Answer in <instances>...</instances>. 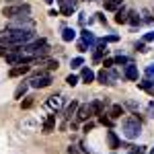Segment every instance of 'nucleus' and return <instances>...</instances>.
<instances>
[{
  "instance_id": "obj_3",
  "label": "nucleus",
  "mask_w": 154,
  "mask_h": 154,
  "mask_svg": "<svg viewBox=\"0 0 154 154\" xmlns=\"http://www.w3.org/2000/svg\"><path fill=\"white\" fill-rule=\"evenodd\" d=\"M117 78H119V74L113 68H103V70L97 72V82L103 84V86H113L117 82Z\"/></svg>"
},
{
  "instance_id": "obj_10",
  "label": "nucleus",
  "mask_w": 154,
  "mask_h": 154,
  "mask_svg": "<svg viewBox=\"0 0 154 154\" xmlns=\"http://www.w3.org/2000/svg\"><path fill=\"white\" fill-rule=\"evenodd\" d=\"M58 2H60V12L64 17H70L78 6V0H58Z\"/></svg>"
},
{
  "instance_id": "obj_25",
  "label": "nucleus",
  "mask_w": 154,
  "mask_h": 154,
  "mask_svg": "<svg viewBox=\"0 0 154 154\" xmlns=\"http://www.w3.org/2000/svg\"><path fill=\"white\" fill-rule=\"evenodd\" d=\"M29 86H31L29 82H21L19 86H17V91H14V99H21V97H25V93L29 91Z\"/></svg>"
},
{
  "instance_id": "obj_11",
  "label": "nucleus",
  "mask_w": 154,
  "mask_h": 154,
  "mask_svg": "<svg viewBox=\"0 0 154 154\" xmlns=\"http://www.w3.org/2000/svg\"><path fill=\"white\" fill-rule=\"evenodd\" d=\"M80 39L88 45V49H95L97 43H99V39L95 37V33H91L88 29H82V31H80Z\"/></svg>"
},
{
  "instance_id": "obj_15",
  "label": "nucleus",
  "mask_w": 154,
  "mask_h": 154,
  "mask_svg": "<svg viewBox=\"0 0 154 154\" xmlns=\"http://www.w3.org/2000/svg\"><path fill=\"white\" fill-rule=\"evenodd\" d=\"M107 144H109V148H113V150H117L119 146H121V140L117 138V134L109 128V131H107Z\"/></svg>"
},
{
  "instance_id": "obj_16",
  "label": "nucleus",
  "mask_w": 154,
  "mask_h": 154,
  "mask_svg": "<svg viewBox=\"0 0 154 154\" xmlns=\"http://www.w3.org/2000/svg\"><path fill=\"white\" fill-rule=\"evenodd\" d=\"M29 70H31V68H29V64H19V66L11 68L8 76H11V78H17V76H23V74H27Z\"/></svg>"
},
{
  "instance_id": "obj_13",
  "label": "nucleus",
  "mask_w": 154,
  "mask_h": 154,
  "mask_svg": "<svg viewBox=\"0 0 154 154\" xmlns=\"http://www.w3.org/2000/svg\"><path fill=\"white\" fill-rule=\"evenodd\" d=\"M80 80H82L84 84H91V82L97 80V74L91 70V66H82V70H80Z\"/></svg>"
},
{
  "instance_id": "obj_48",
  "label": "nucleus",
  "mask_w": 154,
  "mask_h": 154,
  "mask_svg": "<svg viewBox=\"0 0 154 154\" xmlns=\"http://www.w3.org/2000/svg\"><path fill=\"white\" fill-rule=\"evenodd\" d=\"M45 2H48V4H51V2H54V0H45Z\"/></svg>"
},
{
  "instance_id": "obj_37",
  "label": "nucleus",
  "mask_w": 154,
  "mask_h": 154,
  "mask_svg": "<svg viewBox=\"0 0 154 154\" xmlns=\"http://www.w3.org/2000/svg\"><path fill=\"white\" fill-rule=\"evenodd\" d=\"M76 48H78V51H80V54H84V51H88V45H86V43H84L82 39H80V41H78V45H76Z\"/></svg>"
},
{
  "instance_id": "obj_30",
  "label": "nucleus",
  "mask_w": 154,
  "mask_h": 154,
  "mask_svg": "<svg viewBox=\"0 0 154 154\" xmlns=\"http://www.w3.org/2000/svg\"><path fill=\"white\" fill-rule=\"evenodd\" d=\"M66 82L70 84V86H76V84L80 82V76H76V74H70V76H66Z\"/></svg>"
},
{
  "instance_id": "obj_6",
  "label": "nucleus",
  "mask_w": 154,
  "mask_h": 154,
  "mask_svg": "<svg viewBox=\"0 0 154 154\" xmlns=\"http://www.w3.org/2000/svg\"><path fill=\"white\" fill-rule=\"evenodd\" d=\"M43 45H48V39L39 37V39H33V43H25V45H21V51H23V54H31V56H37V51L43 48Z\"/></svg>"
},
{
  "instance_id": "obj_40",
  "label": "nucleus",
  "mask_w": 154,
  "mask_h": 154,
  "mask_svg": "<svg viewBox=\"0 0 154 154\" xmlns=\"http://www.w3.org/2000/svg\"><path fill=\"white\" fill-rule=\"evenodd\" d=\"M95 17H97V19H99V23H103V25H107V19H105V12H97Z\"/></svg>"
},
{
  "instance_id": "obj_34",
  "label": "nucleus",
  "mask_w": 154,
  "mask_h": 154,
  "mask_svg": "<svg viewBox=\"0 0 154 154\" xmlns=\"http://www.w3.org/2000/svg\"><path fill=\"white\" fill-rule=\"evenodd\" d=\"M115 66V58H105L103 60V68H113Z\"/></svg>"
},
{
  "instance_id": "obj_45",
  "label": "nucleus",
  "mask_w": 154,
  "mask_h": 154,
  "mask_svg": "<svg viewBox=\"0 0 154 154\" xmlns=\"http://www.w3.org/2000/svg\"><path fill=\"white\" fill-rule=\"evenodd\" d=\"M144 17H146V19H144V21H146V23H154V17H150V14H148V12H144Z\"/></svg>"
},
{
  "instance_id": "obj_47",
  "label": "nucleus",
  "mask_w": 154,
  "mask_h": 154,
  "mask_svg": "<svg viewBox=\"0 0 154 154\" xmlns=\"http://www.w3.org/2000/svg\"><path fill=\"white\" fill-rule=\"evenodd\" d=\"M150 117H154V103H150Z\"/></svg>"
},
{
  "instance_id": "obj_26",
  "label": "nucleus",
  "mask_w": 154,
  "mask_h": 154,
  "mask_svg": "<svg viewBox=\"0 0 154 154\" xmlns=\"http://www.w3.org/2000/svg\"><path fill=\"white\" fill-rule=\"evenodd\" d=\"M48 105L51 107V109H60V107H62V97H60V95H54V97H49Z\"/></svg>"
},
{
  "instance_id": "obj_20",
  "label": "nucleus",
  "mask_w": 154,
  "mask_h": 154,
  "mask_svg": "<svg viewBox=\"0 0 154 154\" xmlns=\"http://www.w3.org/2000/svg\"><path fill=\"white\" fill-rule=\"evenodd\" d=\"M128 25H130L131 29H136V27H140V25H142V19L138 17V12H136V11L128 12Z\"/></svg>"
},
{
  "instance_id": "obj_7",
  "label": "nucleus",
  "mask_w": 154,
  "mask_h": 154,
  "mask_svg": "<svg viewBox=\"0 0 154 154\" xmlns=\"http://www.w3.org/2000/svg\"><path fill=\"white\" fill-rule=\"evenodd\" d=\"M51 82H54V78H51L49 74H43V76H33V78L29 80L31 88H48V86H51Z\"/></svg>"
},
{
  "instance_id": "obj_5",
  "label": "nucleus",
  "mask_w": 154,
  "mask_h": 154,
  "mask_svg": "<svg viewBox=\"0 0 154 154\" xmlns=\"http://www.w3.org/2000/svg\"><path fill=\"white\" fill-rule=\"evenodd\" d=\"M6 64L8 66H19V64H31V62H35V56H23V51H11V54H6Z\"/></svg>"
},
{
  "instance_id": "obj_33",
  "label": "nucleus",
  "mask_w": 154,
  "mask_h": 154,
  "mask_svg": "<svg viewBox=\"0 0 154 154\" xmlns=\"http://www.w3.org/2000/svg\"><path fill=\"white\" fill-rule=\"evenodd\" d=\"M101 41H105V43H115V41H119V35H105Z\"/></svg>"
},
{
  "instance_id": "obj_44",
  "label": "nucleus",
  "mask_w": 154,
  "mask_h": 154,
  "mask_svg": "<svg viewBox=\"0 0 154 154\" xmlns=\"http://www.w3.org/2000/svg\"><path fill=\"white\" fill-rule=\"evenodd\" d=\"M93 128H95V123H86V125L82 128V131H86V134H88V131L93 130Z\"/></svg>"
},
{
  "instance_id": "obj_14",
  "label": "nucleus",
  "mask_w": 154,
  "mask_h": 154,
  "mask_svg": "<svg viewBox=\"0 0 154 154\" xmlns=\"http://www.w3.org/2000/svg\"><path fill=\"white\" fill-rule=\"evenodd\" d=\"M138 84V88H142V91H146L150 97H154V78H144V80H140V82H136Z\"/></svg>"
},
{
  "instance_id": "obj_50",
  "label": "nucleus",
  "mask_w": 154,
  "mask_h": 154,
  "mask_svg": "<svg viewBox=\"0 0 154 154\" xmlns=\"http://www.w3.org/2000/svg\"><path fill=\"white\" fill-rule=\"evenodd\" d=\"M130 154H131V152H130Z\"/></svg>"
},
{
  "instance_id": "obj_19",
  "label": "nucleus",
  "mask_w": 154,
  "mask_h": 154,
  "mask_svg": "<svg viewBox=\"0 0 154 154\" xmlns=\"http://www.w3.org/2000/svg\"><path fill=\"white\" fill-rule=\"evenodd\" d=\"M121 115H125V107L123 105H111V109H109V117L111 119H119Z\"/></svg>"
},
{
  "instance_id": "obj_22",
  "label": "nucleus",
  "mask_w": 154,
  "mask_h": 154,
  "mask_svg": "<svg viewBox=\"0 0 154 154\" xmlns=\"http://www.w3.org/2000/svg\"><path fill=\"white\" fill-rule=\"evenodd\" d=\"M78 107H80V103H78V101H72L70 105L66 107V111H64V117H66V119H72V115H76V109H78Z\"/></svg>"
},
{
  "instance_id": "obj_27",
  "label": "nucleus",
  "mask_w": 154,
  "mask_h": 154,
  "mask_svg": "<svg viewBox=\"0 0 154 154\" xmlns=\"http://www.w3.org/2000/svg\"><path fill=\"white\" fill-rule=\"evenodd\" d=\"M84 66V58L82 56H76V58H72L70 60V68L72 70H76V68H82Z\"/></svg>"
},
{
  "instance_id": "obj_21",
  "label": "nucleus",
  "mask_w": 154,
  "mask_h": 154,
  "mask_svg": "<svg viewBox=\"0 0 154 154\" xmlns=\"http://www.w3.org/2000/svg\"><path fill=\"white\" fill-rule=\"evenodd\" d=\"M62 39H64L66 43L74 41V39H76V31H74V29H70V27H64V29H62Z\"/></svg>"
},
{
  "instance_id": "obj_23",
  "label": "nucleus",
  "mask_w": 154,
  "mask_h": 154,
  "mask_svg": "<svg viewBox=\"0 0 154 154\" xmlns=\"http://www.w3.org/2000/svg\"><path fill=\"white\" fill-rule=\"evenodd\" d=\"M105 2V11H109V12H115L123 4V0H103Z\"/></svg>"
},
{
  "instance_id": "obj_31",
  "label": "nucleus",
  "mask_w": 154,
  "mask_h": 154,
  "mask_svg": "<svg viewBox=\"0 0 154 154\" xmlns=\"http://www.w3.org/2000/svg\"><path fill=\"white\" fill-rule=\"evenodd\" d=\"M41 60H43V62L48 64V68H49V70H58V66H60V62H58V60H45V58H41Z\"/></svg>"
},
{
  "instance_id": "obj_36",
  "label": "nucleus",
  "mask_w": 154,
  "mask_h": 154,
  "mask_svg": "<svg viewBox=\"0 0 154 154\" xmlns=\"http://www.w3.org/2000/svg\"><path fill=\"white\" fill-rule=\"evenodd\" d=\"M146 146H131V154H144Z\"/></svg>"
},
{
  "instance_id": "obj_35",
  "label": "nucleus",
  "mask_w": 154,
  "mask_h": 154,
  "mask_svg": "<svg viewBox=\"0 0 154 154\" xmlns=\"http://www.w3.org/2000/svg\"><path fill=\"white\" fill-rule=\"evenodd\" d=\"M134 48H136V51H146V41H136V45H134Z\"/></svg>"
},
{
  "instance_id": "obj_2",
  "label": "nucleus",
  "mask_w": 154,
  "mask_h": 154,
  "mask_svg": "<svg viewBox=\"0 0 154 154\" xmlns=\"http://www.w3.org/2000/svg\"><path fill=\"white\" fill-rule=\"evenodd\" d=\"M29 12H31V6H29L27 2H21V4H6V6L2 8V17L14 19V17H25V14H29Z\"/></svg>"
},
{
  "instance_id": "obj_38",
  "label": "nucleus",
  "mask_w": 154,
  "mask_h": 154,
  "mask_svg": "<svg viewBox=\"0 0 154 154\" xmlns=\"http://www.w3.org/2000/svg\"><path fill=\"white\" fill-rule=\"evenodd\" d=\"M125 107H128V109H131V111H138V107H140V105H136L134 101H125Z\"/></svg>"
},
{
  "instance_id": "obj_28",
  "label": "nucleus",
  "mask_w": 154,
  "mask_h": 154,
  "mask_svg": "<svg viewBox=\"0 0 154 154\" xmlns=\"http://www.w3.org/2000/svg\"><path fill=\"white\" fill-rule=\"evenodd\" d=\"M99 123H101V125H107V128H113V119L109 117V113H103V115H99Z\"/></svg>"
},
{
  "instance_id": "obj_41",
  "label": "nucleus",
  "mask_w": 154,
  "mask_h": 154,
  "mask_svg": "<svg viewBox=\"0 0 154 154\" xmlns=\"http://www.w3.org/2000/svg\"><path fill=\"white\" fill-rule=\"evenodd\" d=\"M68 154H86V152H80L78 146H70V148H68Z\"/></svg>"
},
{
  "instance_id": "obj_8",
  "label": "nucleus",
  "mask_w": 154,
  "mask_h": 154,
  "mask_svg": "<svg viewBox=\"0 0 154 154\" xmlns=\"http://www.w3.org/2000/svg\"><path fill=\"white\" fill-rule=\"evenodd\" d=\"M105 105H107V101L105 99H95V101H91L88 103V113H91V117L93 115H103L105 113Z\"/></svg>"
},
{
  "instance_id": "obj_43",
  "label": "nucleus",
  "mask_w": 154,
  "mask_h": 154,
  "mask_svg": "<svg viewBox=\"0 0 154 154\" xmlns=\"http://www.w3.org/2000/svg\"><path fill=\"white\" fill-rule=\"evenodd\" d=\"M6 54H11V49H8V48H4V45L0 43V56H2V58H6Z\"/></svg>"
},
{
  "instance_id": "obj_32",
  "label": "nucleus",
  "mask_w": 154,
  "mask_h": 154,
  "mask_svg": "<svg viewBox=\"0 0 154 154\" xmlns=\"http://www.w3.org/2000/svg\"><path fill=\"white\" fill-rule=\"evenodd\" d=\"M33 103H35V101H33V97H25V101L21 103V109H31Z\"/></svg>"
},
{
  "instance_id": "obj_4",
  "label": "nucleus",
  "mask_w": 154,
  "mask_h": 154,
  "mask_svg": "<svg viewBox=\"0 0 154 154\" xmlns=\"http://www.w3.org/2000/svg\"><path fill=\"white\" fill-rule=\"evenodd\" d=\"M6 29H35V21L25 14V17H14L6 23Z\"/></svg>"
},
{
  "instance_id": "obj_1",
  "label": "nucleus",
  "mask_w": 154,
  "mask_h": 154,
  "mask_svg": "<svg viewBox=\"0 0 154 154\" xmlns=\"http://www.w3.org/2000/svg\"><path fill=\"white\" fill-rule=\"evenodd\" d=\"M121 134L125 140H136L142 134V121L138 119V115H130L121 121Z\"/></svg>"
},
{
  "instance_id": "obj_46",
  "label": "nucleus",
  "mask_w": 154,
  "mask_h": 154,
  "mask_svg": "<svg viewBox=\"0 0 154 154\" xmlns=\"http://www.w3.org/2000/svg\"><path fill=\"white\" fill-rule=\"evenodd\" d=\"M23 0H6V4H21Z\"/></svg>"
},
{
  "instance_id": "obj_29",
  "label": "nucleus",
  "mask_w": 154,
  "mask_h": 154,
  "mask_svg": "<svg viewBox=\"0 0 154 154\" xmlns=\"http://www.w3.org/2000/svg\"><path fill=\"white\" fill-rule=\"evenodd\" d=\"M131 62V58H128V56H115V66H128Z\"/></svg>"
},
{
  "instance_id": "obj_17",
  "label": "nucleus",
  "mask_w": 154,
  "mask_h": 154,
  "mask_svg": "<svg viewBox=\"0 0 154 154\" xmlns=\"http://www.w3.org/2000/svg\"><path fill=\"white\" fill-rule=\"evenodd\" d=\"M76 123H80V121H86V119L91 117V113H88V105H80L76 109Z\"/></svg>"
},
{
  "instance_id": "obj_9",
  "label": "nucleus",
  "mask_w": 154,
  "mask_h": 154,
  "mask_svg": "<svg viewBox=\"0 0 154 154\" xmlns=\"http://www.w3.org/2000/svg\"><path fill=\"white\" fill-rule=\"evenodd\" d=\"M123 78L125 80H131V82H138V78H140V70H138V66L130 62L128 66H123Z\"/></svg>"
},
{
  "instance_id": "obj_42",
  "label": "nucleus",
  "mask_w": 154,
  "mask_h": 154,
  "mask_svg": "<svg viewBox=\"0 0 154 154\" xmlns=\"http://www.w3.org/2000/svg\"><path fill=\"white\" fill-rule=\"evenodd\" d=\"M144 41H146V43H150V41H154V31H150V33H146V35H144Z\"/></svg>"
},
{
  "instance_id": "obj_24",
  "label": "nucleus",
  "mask_w": 154,
  "mask_h": 154,
  "mask_svg": "<svg viewBox=\"0 0 154 154\" xmlns=\"http://www.w3.org/2000/svg\"><path fill=\"white\" fill-rule=\"evenodd\" d=\"M115 23H117V25H125V23H128V11L117 8V11H115Z\"/></svg>"
},
{
  "instance_id": "obj_18",
  "label": "nucleus",
  "mask_w": 154,
  "mask_h": 154,
  "mask_svg": "<svg viewBox=\"0 0 154 154\" xmlns=\"http://www.w3.org/2000/svg\"><path fill=\"white\" fill-rule=\"evenodd\" d=\"M54 128H56V115L51 113V115H48V117H45L41 131H43V134H51V131H54Z\"/></svg>"
},
{
  "instance_id": "obj_39",
  "label": "nucleus",
  "mask_w": 154,
  "mask_h": 154,
  "mask_svg": "<svg viewBox=\"0 0 154 154\" xmlns=\"http://www.w3.org/2000/svg\"><path fill=\"white\" fill-rule=\"evenodd\" d=\"M146 76H148V78H154V64H150V66L146 68Z\"/></svg>"
},
{
  "instance_id": "obj_12",
  "label": "nucleus",
  "mask_w": 154,
  "mask_h": 154,
  "mask_svg": "<svg viewBox=\"0 0 154 154\" xmlns=\"http://www.w3.org/2000/svg\"><path fill=\"white\" fill-rule=\"evenodd\" d=\"M107 51H109V49H107V43H105V41H101V39H99V43H97V48L93 49V60H95V62H101V60H103V58L107 56Z\"/></svg>"
},
{
  "instance_id": "obj_49",
  "label": "nucleus",
  "mask_w": 154,
  "mask_h": 154,
  "mask_svg": "<svg viewBox=\"0 0 154 154\" xmlns=\"http://www.w3.org/2000/svg\"><path fill=\"white\" fill-rule=\"evenodd\" d=\"M150 154H154V148H150Z\"/></svg>"
}]
</instances>
